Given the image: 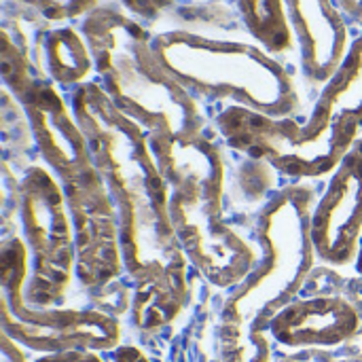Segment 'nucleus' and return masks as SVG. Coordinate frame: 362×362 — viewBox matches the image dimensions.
<instances>
[{"label":"nucleus","instance_id":"f257e3e1","mask_svg":"<svg viewBox=\"0 0 362 362\" xmlns=\"http://www.w3.org/2000/svg\"><path fill=\"white\" fill-rule=\"evenodd\" d=\"M74 112L119 210L125 272L134 282L187 280L189 259L170 216L172 187L144 127L98 87L76 93Z\"/></svg>","mask_w":362,"mask_h":362},{"label":"nucleus","instance_id":"f03ea898","mask_svg":"<svg viewBox=\"0 0 362 362\" xmlns=\"http://www.w3.org/2000/svg\"><path fill=\"white\" fill-rule=\"evenodd\" d=\"M30 255L21 238L0 246V312L2 333L19 346L40 352H108L121 341L119 322L98 310H36L25 303Z\"/></svg>","mask_w":362,"mask_h":362},{"label":"nucleus","instance_id":"7ed1b4c3","mask_svg":"<svg viewBox=\"0 0 362 362\" xmlns=\"http://www.w3.org/2000/svg\"><path fill=\"white\" fill-rule=\"evenodd\" d=\"M157 55L185 83L202 91H229L250 110L282 117L293 104L291 83L265 55L246 47H225L193 36H165Z\"/></svg>","mask_w":362,"mask_h":362},{"label":"nucleus","instance_id":"20e7f679","mask_svg":"<svg viewBox=\"0 0 362 362\" xmlns=\"http://www.w3.org/2000/svg\"><path fill=\"white\" fill-rule=\"evenodd\" d=\"M19 218L30 255L25 303L36 310L57 308L76 276V242L59 178L34 168L19 187Z\"/></svg>","mask_w":362,"mask_h":362},{"label":"nucleus","instance_id":"39448f33","mask_svg":"<svg viewBox=\"0 0 362 362\" xmlns=\"http://www.w3.org/2000/svg\"><path fill=\"white\" fill-rule=\"evenodd\" d=\"M100 70H104L115 104L148 134L170 136H197V110L189 104L187 95L163 81L159 72L146 62L138 36L123 23L106 25L104 34H91Z\"/></svg>","mask_w":362,"mask_h":362},{"label":"nucleus","instance_id":"423d86ee","mask_svg":"<svg viewBox=\"0 0 362 362\" xmlns=\"http://www.w3.org/2000/svg\"><path fill=\"white\" fill-rule=\"evenodd\" d=\"M227 142L293 178H316L335 172L356 142L358 127L341 125L329 129L303 127L288 119L233 108L221 121Z\"/></svg>","mask_w":362,"mask_h":362},{"label":"nucleus","instance_id":"0eeeda50","mask_svg":"<svg viewBox=\"0 0 362 362\" xmlns=\"http://www.w3.org/2000/svg\"><path fill=\"white\" fill-rule=\"evenodd\" d=\"M221 202L202 191L172 189L170 216L189 263L214 286L242 284L255 269V250L221 221Z\"/></svg>","mask_w":362,"mask_h":362},{"label":"nucleus","instance_id":"6e6552de","mask_svg":"<svg viewBox=\"0 0 362 362\" xmlns=\"http://www.w3.org/2000/svg\"><path fill=\"white\" fill-rule=\"evenodd\" d=\"M59 182L74 229L76 278L87 288H102L125 269L117 204L93 163Z\"/></svg>","mask_w":362,"mask_h":362},{"label":"nucleus","instance_id":"1a4fd4ad","mask_svg":"<svg viewBox=\"0 0 362 362\" xmlns=\"http://www.w3.org/2000/svg\"><path fill=\"white\" fill-rule=\"evenodd\" d=\"M362 240V138L354 142L312 210L316 255L331 265L356 261Z\"/></svg>","mask_w":362,"mask_h":362},{"label":"nucleus","instance_id":"9d476101","mask_svg":"<svg viewBox=\"0 0 362 362\" xmlns=\"http://www.w3.org/2000/svg\"><path fill=\"white\" fill-rule=\"evenodd\" d=\"M259 240L267 255L263 282L282 278V284L295 291L312 267V255H316L312 242L310 193L295 189L278 197L261 214Z\"/></svg>","mask_w":362,"mask_h":362},{"label":"nucleus","instance_id":"9b49d317","mask_svg":"<svg viewBox=\"0 0 362 362\" xmlns=\"http://www.w3.org/2000/svg\"><path fill=\"white\" fill-rule=\"evenodd\" d=\"M21 95L38 151L59 180L93 163L81 125L68 115V108L51 87H23Z\"/></svg>","mask_w":362,"mask_h":362},{"label":"nucleus","instance_id":"f8f14e48","mask_svg":"<svg viewBox=\"0 0 362 362\" xmlns=\"http://www.w3.org/2000/svg\"><path fill=\"white\" fill-rule=\"evenodd\" d=\"M361 329L358 312L341 297H312L286 303L269 320L272 337L288 348H331Z\"/></svg>","mask_w":362,"mask_h":362},{"label":"nucleus","instance_id":"ddd939ff","mask_svg":"<svg viewBox=\"0 0 362 362\" xmlns=\"http://www.w3.org/2000/svg\"><path fill=\"white\" fill-rule=\"evenodd\" d=\"M157 163L172 189L189 187L223 199L225 168L218 151L197 136L148 134Z\"/></svg>","mask_w":362,"mask_h":362},{"label":"nucleus","instance_id":"4468645a","mask_svg":"<svg viewBox=\"0 0 362 362\" xmlns=\"http://www.w3.org/2000/svg\"><path fill=\"white\" fill-rule=\"evenodd\" d=\"M189 299L187 280H146L136 282L132 320L142 331L161 329L176 320Z\"/></svg>","mask_w":362,"mask_h":362},{"label":"nucleus","instance_id":"2eb2a0df","mask_svg":"<svg viewBox=\"0 0 362 362\" xmlns=\"http://www.w3.org/2000/svg\"><path fill=\"white\" fill-rule=\"evenodd\" d=\"M49 70L59 83H76L89 72V55L72 30L53 32L47 40Z\"/></svg>","mask_w":362,"mask_h":362},{"label":"nucleus","instance_id":"dca6fc26","mask_svg":"<svg viewBox=\"0 0 362 362\" xmlns=\"http://www.w3.org/2000/svg\"><path fill=\"white\" fill-rule=\"evenodd\" d=\"M242 8L255 36L269 49H284L291 45L288 23L280 0H242Z\"/></svg>","mask_w":362,"mask_h":362},{"label":"nucleus","instance_id":"f3484780","mask_svg":"<svg viewBox=\"0 0 362 362\" xmlns=\"http://www.w3.org/2000/svg\"><path fill=\"white\" fill-rule=\"evenodd\" d=\"M34 362H106L100 352H85V350H72V352H57V354H45Z\"/></svg>","mask_w":362,"mask_h":362},{"label":"nucleus","instance_id":"a211bd4d","mask_svg":"<svg viewBox=\"0 0 362 362\" xmlns=\"http://www.w3.org/2000/svg\"><path fill=\"white\" fill-rule=\"evenodd\" d=\"M0 362H25V356L21 352V346L11 339L6 333H2V346H0Z\"/></svg>","mask_w":362,"mask_h":362},{"label":"nucleus","instance_id":"6ab92c4d","mask_svg":"<svg viewBox=\"0 0 362 362\" xmlns=\"http://www.w3.org/2000/svg\"><path fill=\"white\" fill-rule=\"evenodd\" d=\"M112 362H151L148 356L140 350V348H134V346H121L115 350V358Z\"/></svg>","mask_w":362,"mask_h":362},{"label":"nucleus","instance_id":"aec40b11","mask_svg":"<svg viewBox=\"0 0 362 362\" xmlns=\"http://www.w3.org/2000/svg\"><path fill=\"white\" fill-rule=\"evenodd\" d=\"M356 272L362 276V240L361 246H358V255H356Z\"/></svg>","mask_w":362,"mask_h":362}]
</instances>
